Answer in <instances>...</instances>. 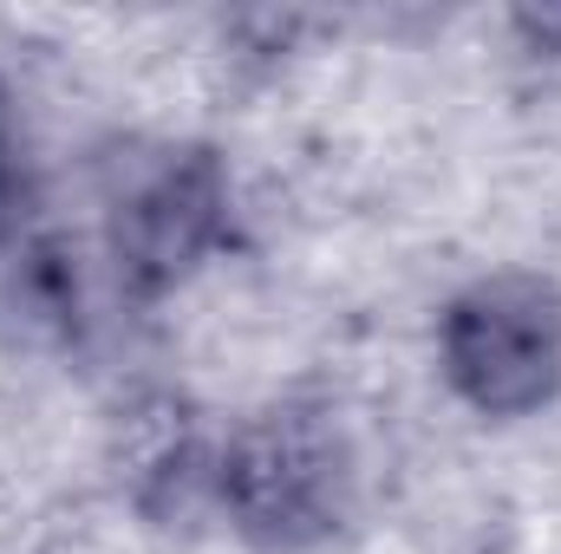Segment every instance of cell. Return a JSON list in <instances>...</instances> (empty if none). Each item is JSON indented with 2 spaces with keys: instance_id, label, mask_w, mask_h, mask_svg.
<instances>
[{
  "instance_id": "3",
  "label": "cell",
  "mask_w": 561,
  "mask_h": 554,
  "mask_svg": "<svg viewBox=\"0 0 561 554\" xmlns=\"http://www.w3.org/2000/svg\"><path fill=\"white\" fill-rule=\"evenodd\" d=\"M209 183L203 176H163L131 209V262L138 268H183V255L209 235Z\"/></svg>"
},
{
  "instance_id": "1",
  "label": "cell",
  "mask_w": 561,
  "mask_h": 554,
  "mask_svg": "<svg viewBox=\"0 0 561 554\" xmlns=\"http://www.w3.org/2000/svg\"><path fill=\"white\" fill-rule=\"evenodd\" d=\"M450 372L457 385L490 405V412H523L536 399H549L561 372V313L556 300L529 280H496L477 287L444 333Z\"/></svg>"
},
{
  "instance_id": "2",
  "label": "cell",
  "mask_w": 561,
  "mask_h": 554,
  "mask_svg": "<svg viewBox=\"0 0 561 554\" xmlns=\"http://www.w3.org/2000/svg\"><path fill=\"white\" fill-rule=\"evenodd\" d=\"M229 489L255 529H275V535L313 529L333 509V450L300 424H275L236 450Z\"/></svg>"
}]
</instances>
